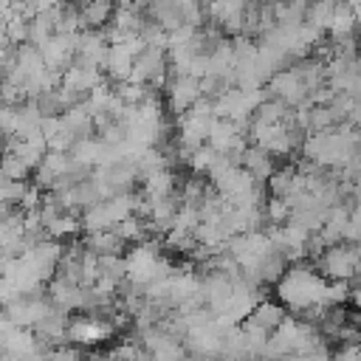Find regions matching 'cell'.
Segmentation results:
<instances>
[{
    "label": "cell",
    "mask_w": 361,
    "mask_h": 361,
    "mask_svg": "<svg viewBox=\"0 0 361 361\" xmlns=\"http://www.w3.org/2000/svg\"><path fill=\"white\" fill-rule=\"evenodd\" d=\"M358 268H361V262H358V257H355V245H347V243L330 245V248L316 259V271H319L327 282H350Z\"/></svg>",
    "instance_id": "cell-1"
},
{
    "label": "cell",
    "mask_w": 361,
    "mask_h": 361,
    "mask_svg": "<svg viewBox=\"0 0 361 361\" xmlns=\"http://www.w3.org/2000/svg\"><path fill=\"white\" fill-rule=\"evenodd\" d=\"M116 330L110 324V319L104 316H93V313H82L76 319H71L68 327V341L71 344H85V347H96L99 341L110 338Z\"/></svg>",
    "instance_id": "cell-2"
},
{
    "label": "cell",
    "mask_w": 361,
    "mask_h": 361,
    "mask_svg": "<svg viewBox=\"0 0 361 361\" xmlns=\"http://www.w3.org/2000/svg\"><path fill=\"white\" fill-rule=\"evenodd\" d=\"M265 93H268L271 99L285 102L290 110H296V107H302V104H310V102H307V87H305V82H302L299 73L290 71V68H285V71H279L276 76H271V82L265 85Z\"/></svg>",
    "instance_id": "cell-3"
},
{
    "label": "cell",
    "mask_w": 361,
    "mask_h": 361,
    "mask_svg": "<svg viewBox=\"0 0 361 361\" xmlns=\"http://www.w3.org/2000/svg\"><path fill=\"white\" fill-rule=\"evenodd\" d=\"M166 104L169 110L180 118L186 110H192V104L200 99V79L195 76H186V73H172L169 71V79H166Z\"/></svg>",
    "instance_id": "cell-4"
},
{
    "label": "cell",
    "mask_w": 361,
    "mask_h": 361,
    "mask_svg": "<svg viewBox=\"0 0 361 361\" xmlns=\"http://www.w3.org/2000/svg\"><path fill=\"white\" fill-rule=\"evenodd\" d=\"M45 293H48L51 305H56V307H62L68 313H76V310L82 313V307H85V288L79 282H68V279L54 276L45 285Z\"/></svg>",
    "instance_id": "cell-5"
},
{
    "label": "cell",
    "mask_w": 361,
    "mask_h": 361,
    "mask_svg": "<svg viewBox=\"0 0 361 361\" xmlns=\"http://www.w3.org/2000/svg\"><path fill=\"white\" fill-rule=\"evenodd\" d=\"M240 166H243L251 178H257V180H268V178L274 175V169H276V161H274V155L265 152L262 147L248 144V147L240 152Z\"/></svg>",
    "instance_id": "cell-6"
},
{
    "label": "cell",
    "mask_w": 361,
    "mask_h": 361,
    "mask_svg": "<svg viewBox=\"0 0 361 361\" xmlns=\"http://www.w3.org/2000/svg\"><path fill=\"white\" fill-rule=\"evenodd\" d=\"M133 62H135V56L127 51V45H110L107 48V59H104V76L113 82V85H118V82H127L130 76H133Z\"/></svg>",
    "instance_id": "cell-7"
},
{
    "label": "cell",
    "mask_w": 361,
    "mask_h": 361,
    "mask_svg": "<svg viewBox=\"0 0 361 361\" xmlns=\"http://www.w3.org/2000/svg\"><path fill=\"white\" fill-rule=\"evenodd\" d=\"M79 11H82V31H102L104 25H110L116 14V0H87L85 6H79Z\"/></svg>",
    "instance_id": "cell-8"
},
{
    "label": "cell",
    "mask_w": 361,
    "mask_h": 361,
    "mask_svg": "<svg viewBox=\"0 0 361 361\" xmlns=\"http://www.w3.org/2000/svg\"><path fill=\"white\" fill-rule=\"evenodd\" d=\"M141 195H144L149 203L178 195V178H175V172H172V169H161V172L144 178V180H141Z\"/></svg>",
    "instance_id": "cell-9"
},
{
    "label": "cell",
    "mask_w": 361,
    "mask_h": 361,
    "mask_svg": "<svg viewBox=\"0 0 361 361\" xmlns=\"http://www.w3.org/2000/svg\"><path fill=\"white\" fill-rule=\"evenodd\" d=\"M285 307L279 305V302H271V299H262L251 313H248V319L245 322H251V324H257V327H262V330H268V333H274L282 322H285Z\"/></svg>",
    "instance_id": "cell-10"
},
{
    "label": "cell",
    "mask_w": 361,
    "mask_h": 361,
    "mask_svg": "<svg viewBox=\"0 0 361 361\" xmlns=\"http://www.w3.org/2000/svg\"><path fill=\"white\" fill-rule=\"evenodd\" d=\"M85 245H87L96 257L124 254V248H127V243L116 234V228H107V231H90V234H85Z\"/></svg>",
    "instance_id": "cell-11"
},
{
    "label": "cell",
    "mask_w": 361,
    "mask_h": 361,
    "mask_svg": "<svg viewBox=\"0 0 361 361\" xmlns=\"http://www.w3.org/2000/svg\"><path fill=\"white\" fill-rule=\"evenodd\" d=\"M62 124H65L76 138H93V135H96V121H93V116L87 113L85 104L68 107V110L62 113Z\"/></svg>",
    "instance_id": "cell-12"
},
{
    "label": "cell",
    "mask_w": 361,
    "mask_h": 361,
    "mask_svg": "<svg viewBox=\"0 0 361 361\" xmlns=\"http://www.w3.org/2000/svg\"><path fill=\"white\" fill-rule=\"evenodd\" d=\"M96 271H99V279L102 282H110V285H121L127 279V259L124 254H107V257H99L96 259Z\"/></svg>",
    "instance_id": "cell-13"
},
{
    "label": "cell",
    "mask_w": 361,
    "mask_h": 361,
    "mask_svg": "<svg viewBox=\"0 0 361 361\" xmlns=\"http://www.w3.org/2000/svg\"><path fill=\"white\" fill-rule=\"evenodd\" d=\"M82 231V217L79 214H73V212H65V214H59L51 226H48V237L51 240H73L76 234Z\"/></svg>",
    "instance_id": "cell-14"
},
{
    "label": "cell",
    "mask_w": 361,
    "mask_h": 361,
    "mask_svg": "<svg viewBox=\"0 0 361 361\" xmlns=\"http://www.w3.org/2000/svg\"><path fill=\"white\" fill-rule=\"evenodd\" d=\"M31 102L37 104V110H39L42 118H56V116H62V113L68 110L65 102H62V96H59V87H54V90H42V93L34 96Z\"/></svg>",
    "instance_id": "cell-15"
},
{
    "label": "cell",
    "mask_w": 361,
    "mask_h": 361,
    "mask_svg": "<svg viewBox=\"0 0 361 361\" xmlns=\"http://www.w3.org/2000/svg\"><path fill=\"white\" fill-rule=\"evenodd\" d=\"M262 209H265V226H268V228L285 226V223L290 220V206H288V200H282V197H268Z\"/></svg>",
    "instance_id": "cell-16"
},
{
    "label": "cell",
    "mask_w": 361,
    "mask_h": 361,
    "mask_svg": "<svg viewBox=\"0 0 361 361\" xmlns=\"http://www.w3.org/2000/svg\"><path fill=\"white\" fill-rule=\"evenodd\" d=\"M0 172L6 175V178H11V180H28L34 172L28 169V164L20 158V155H14V152H3L0 155Z\"/></svg>",
    "instance_id": "cell-17"
},
{
    "label": "cell",
    "mask_w": 361,
    "mask_h": 361,
    "mask_svg": "<svg viewBox=\"0 0 361 361\" xmlns=\"http://www.w3.org/2000/svg\"><path fill=\"white\" fill-rule=\"evenodd\" d=\"M28 23H31V17H25V14H11L6 20V39H8V45H25L28 42Z\"/></svg>",
    "instance_id": "cell-18"
},
{
    "label": "cell",
    "mask_w": 361,
    "mask_h": 361,
    "mask_svg": "<svg viewBox=\"0 0 361 361\" xmlns=\"http://www.w3.org/2000/svg\"><path fill=\"white\" fill-rule=\"evenodd\" d=\"M330 361H361V344H341Z\"/></svg>",
    "instance_id": "cell-19"
},
{
    "label": "cell",
    "mask_w": 361,
    "mask_h": 361,
    "mask_svg": "<svg viewBox=\"0 0 361 361\" xmlns=\"http://www.w3.org/2000/svg\"><path fill=\"white\" fill-rule=\"evenodd\" d=\"M183 361H212V355H197V353H186Z\"/></svg>",
    "instance_id": "cell-20"
},
{
    "label": "cell",
    "mask_w": 361,
    "mask_h": 361,
    "mask_svg": "<svg viewBox=\"0 0 361 361\" xmlns=\"http://www.w3.org/2000/svg\"><path fill=\"white\" fill-rule=\"evenodd\" d=\"M212 361H237V358H231L228 353H223V350H220V353H214V355H212Z\"/></svg>",
    "instance_id": "cell-21"
},
{
    "label": "cell",
    "mask_w": 361,
    "mask_h": 361,
    "mask_svg": "<svg viewBox=\"0 0 361 361\" xmlns=\"http://www.w3.org/2000/svg\"><path fill=\"white\" fill-rule=\"evenodd\" d=\"M0 361H8V353H6L3 347H0Z\"/></svg>",
    "instance_id": "cell-22"
}]
</instances>
